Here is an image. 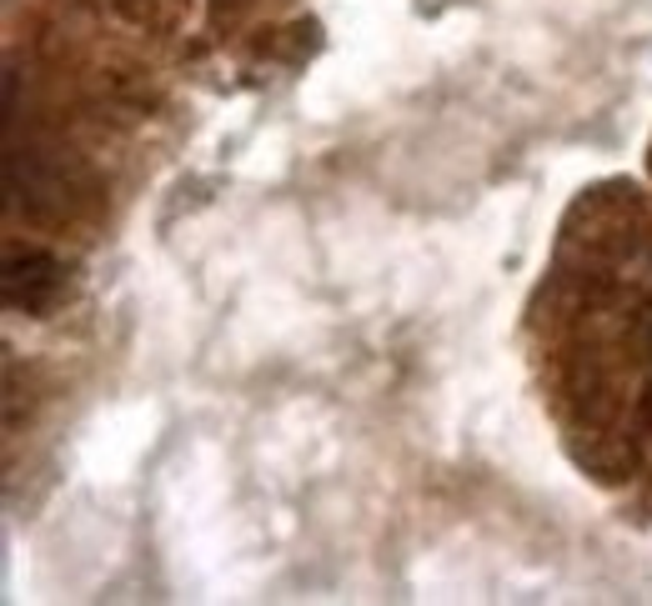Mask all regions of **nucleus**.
<instances>
[{
	"instance_id": "1",
	"label": "nucleus",
	"mask_w": 652,
	"mask_h": 606,
	"mask_svg": "<svg viewBox=\"0 0 652 606\" xmlns=\"http://www.w3.org/2000/svg\"><path fill=\"white\" fill-rule=\"evenodd\" d=\"M65 276H61V261L55 256H16L11 266H6V306H16V311H45V306L61 296Z\"/></svg>"
},
{
	"instance_id": "2",
	"label": "nucleus",
	"mask_w": 652,
	"mask_h": 606,
	"mask_svg": "<svg viewBox=\"0 0 652 606\" xmlns=\"http://www.w3.org/2000/svg\"><path fill=\"white\" fill-rule=\"evenodd\" d=\"M642 417L652 421V387H648V397H642Z\"/></svg>"
}]
</instances>
